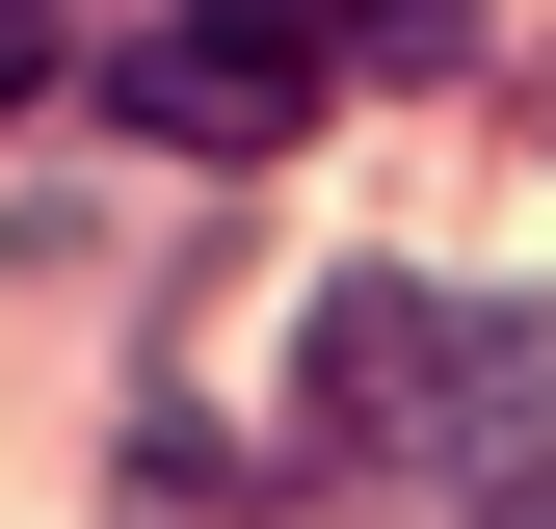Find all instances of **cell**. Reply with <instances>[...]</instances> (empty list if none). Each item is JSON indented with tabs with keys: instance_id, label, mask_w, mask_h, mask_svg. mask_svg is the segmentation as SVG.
Returning a JSON list of instances; mask_svg holds the SVG:
<instances>
[{
	"instance_id": "1",
	"label": "cell",
	"mask_w": 556,
	"mask_h": 529,
	"mask_svg": "<svg viewBox=\"0 0 556 529\" xmlns=\"http://www.w3.org/2000/svg\"><path fill=\"white\" fill-rule=\"evenodd\" d=\"M292 397L344 450H530L504 397H530V318L504 292H425V264H344L318 292V345H292Z\"/></svg>"
},
{
	"instance_id": "3",
	"label": "cell",
	"mask_w": 556,
	"mask_h": 529,
	"mask_svg": "<svg viewBox=\"0 0 556 529\" xmlns=\"http://www.w3.org/2000/svg\"><path fill=\"white\" fill-rule=\"evenodd\" d=\"M477 529H556V424H530V450H477Z\"/></svg>"
},
{
	"instance_id": "4",
	"label": "cell",
	"mask_w": 556,
	"mask_h": 529,
	"mask_svg": "<svg viewBox=\"0 0 556 529\" xmlns=\"http://www.w3.org/2000/svg\"><path fill=\"white\" fill-rule=\"evenodd\" d=\"M27 80H53V0H0V106H27Z\"/></svg>"
},
{
	"instance_id": "2",
	"label": "cell",
	"mask_w": 556,
	"mask_h": 529,
	"mask_svg": "<svg viewBox=\"0 0 556 529\" xmlns=\"http://www.w3.org/2000/svg\"><path fill=\"white\" fill-rule=\"evenodd\" d=\"M344 53H371V80H451V53H477V0H344Z\"/></svg>"
}]
</instances>
